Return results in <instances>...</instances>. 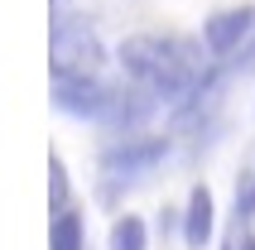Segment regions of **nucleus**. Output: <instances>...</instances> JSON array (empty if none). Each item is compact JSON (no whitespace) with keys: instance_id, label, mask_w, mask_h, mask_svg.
Masks as SVG:
<instances>
[{"instance_id":"1","label":"nucleus","mask_w":255,"mask_h":250,"mask_svg":"<svg viewBox=\"0 0 255 250\" xmlns=\"http://www.w3.org/2000/svg\"><path fill=\"white\" fill-rule=\"evenodd\" d=\"M121 68L130 82L149 87L159 101H188L202 87V63L188 39H159V34H135L121 43Z\"/></svg>"},{"instance_id":"5","label":"nucleus","mask_w":255,"mask_h":250,"mask_svg":"<svg viewBox=\"0 0 255 250\" xmlns=\"http://www.w3.org/2000/svg\"><path fill=\"white\" fill-rule=\"evenodd\" d=\"M53 101H58V111L77 116V121H101L106 101H111V87L97 72H72V77H53Z\"/></svg>"},{"instance_id":"4","label":"nucleus","mask_w":255,"mask_h":250,"mask_svg":"<svg viewBox=\"0 0 255 250\" xmlns=\"http://www.w3.org/2000/svg\"><path fill=\"white\" fill-rule=\"evenodd\" d=\"M154 106H159V97L140 82L135 87H111V101H106V111H101L97 125H106L116 135H140L144 125L154 121Z\"/></svg>"},{"instance_id":"11","label":"nucleus","mask_w":255,"mask_h":250,"mask_svg":"<svg viewBox=\"0 0 255 250\" xmlns=\"http://www.w3.org/2000/svg\"><path fill=\"white\" fill-rule=\"evenodd\" d=\"M48 183H53V202H48V207H53V212H68V173H63L58 159H48Z\"/></svg>"},{"instance_id":"7","label":"nucleus","mask_w":255,"mask_h":250,"mask_svg":"<svg viewBox=\"0 0 255 250\" xmlns=\"http://www.w3.org/2000/svg\"><path fill=\"white\" fill-rule=\"evenodd\" d=\"M212 236V193L207 188H193L188 193V207H183V241L188 250H202Z\"/></svg>"},{"instance_id":"10","label":"nucleus","mask_w":255,"mask_h":250,"mask_svg":"<svg viewBox=\"0 0 255 250\" xmlns=\"http://www.w3.org/2000/svg\"><path fill=\"white\" fill-rule=\"evenodd\" d=\"M255 217V173L236 178V222H251Z\"/></svg>"},{"instance_id":"2","label":"nucleus","mask_w":255,"mask_h":250,"mask_svg":"<svg viewBox=\"0 0 255 250\" xmlns=\"http://www.w3.org/2000/svg\"><path fill=\"white\" fill-rule=\"evenodd\" d=\"M101 63H106V53H101L97 29L87 24L82 14L58 10V14H53V29H48V68H53V77L101 72Z\"/></svg>"},{"instance_id":"9","label":"nucleus","mask_w":255,"mask_h":250,"mask_svg":"<svg viewBox=\"0 0 255 250\" xmlns=\"http://www.w3.org/2000/svg\"><path fill=\"white\" fill-rule=\"evenodd\" d=\"M106 246H111V250H149V226H144V217H135V212L116 217Z\"/></svg>"},{"instance_id":"3","label":"nucleus","mask_w":255,"mask_h":250,"mask_svg":"<svg viewBox=\"0 0 255 250\" xmlns=\"http://www.w3.org/2000/svg\"><path fill=\"white\" fill-rule=\"evenodd\" d=\"M164 154H169L164 135H121L116 144L101 149V173L106 178H135L144 168H154Z\"/></svg>"},{"instance_id":"6","label":"nucleus","mask_w":255,"mask_h":250,"mask_svg":"<svg viewBox=\"0 0 255 250\" xmlns=\"http://www.w3.org/2000/svg\"><path fill=\"white\" fill-rule=\"evenodd\" d=\"M255 34V10L241 5V10H217L207 24H202V43L212 58H231L246 39Z\"/></svg>"},{"instance_id":"8","label":"nucleus","mask_w":255,"mask_h":250,"mask_svg":"<svg viewBox=\"0 0 255 250\" xmlns=\"http://www.w3.org/2000/svg\"><path fill=\"white\" fill-rule=\"evenodd\" d=\"M48 246L53 250H87V226L77 212H53V226H48Z\"/></svg>"},{"instance_id":"12","label":"nucleus","mask_w":255,"mask_h":250,"mask_svg":"<svg viewBox=\"0 0 255 250\" xmlns=\"http://www.w3.org/2000/svg\"><path fill=\"white\" fill-rule=\"evenodd\" d=\"M222 250H255V236H251V222H236L222 241Z\"/></svg>"}]
</instances>
